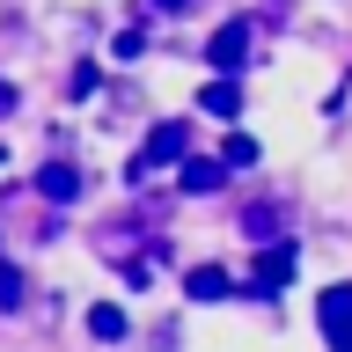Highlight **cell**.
I'll use <instances>...</instances> for the list:
<instances>
[{
	"label": "cell",
	"instance_id": "4",
	"mask_svg": "<svg viewBox=\"0 0 352 352\" xmlns=\"http://www.w3.org/2000/svg\"><path fill=\"white\" fill-rule=\"evenodd\" d=\"M316 323H323L330 338L345 345V338H352V286H330L323 301H316Z\"/></svg>",
	"mask_w": 352,
	"mask_h": 352
},
{
	"label": "cell",
	"instance_id": "5",
	"mask_svg": "<svg viewBox=\"0 0 352 352\" xmlns=\"http://www.w3.org/2000/svg\"><path fill=\"white\" fill-rule=\"evenodd\" d=\"M184 294H191V301H228L235 279H228L220 264H191V272H184Z\"/></svg>",
	"mask_w": 352,
	"mask_h": 352
},
{
	"label": "cell",
	"instance_id": "3",
	"mask_svg": "<svg viewBox=\"0 0 352 352\" xmlns=\"http://www.w3.org/2000/svg\"><path fill=\"white\" fill-rule=\"evenodd\" d=\"M286 279H294V242L264 250V257H257V272H250V286H257V294H279Z\"/></svg>",
	"mask_w": 352,
	"mask_h": 352
},
{
	"label": "cell",
	"instance_id": "7",
	"mask_svg": "<svg viewBox=\"0 0 352 352\" xmlns=\"http://www.w3.org/2000/svg\"><path fill=\"white\" fill-rule=\"evenodd\" d=\"M198 110H206V118H235V110H242L235 81H228V74H220V81H206V88H198Z\"/></svg>",
	"mask_w": 352,
	"mask_h": 352
},
{
	"label": "cell",
	"instance_id": "12",
	"mask_svg": "<svg viewBox=\"0 0 352 352\" xmlns=\"http://www.w3.org/2000/svg\"><path fill=\"white\" fill-rule=\"evenodd\" d=\"M242 228H250L257 242H272V228H279V213H272V206H250V220H242Z\"/></svg>",
	"mask_w": 352,
	"mask_h": 352
},
{
	"label": "cell",
	"instance_id": "8",
	"mask_svg": "<svg viewBox=\"0 0 352 352\" xmlns=\"http://www.w3.org/2000/svg\"><path fill=\"white\" fill-rule=\"evenodd\" d=\"M228 184V162H184V191H220Z\"/></svg>",
	"mask_w": 352,
	"mask_h": 352
},
{
	"label": "cell",
	"instance_id": "6",
	"mask_svg": "<svg viewBox=\"0 0 352 352\" xmlns=\"http://www.w3.org/2000/svg\"><path fill=\"white\" fill-rule=\"evenodd\" d=\"M37 191L52 198V206H66V198H81V169H66V162H44V169H37Z\"/></svg>",
	"mask_w": 352,
	"mask_h": 352
},
{
	"label": "cell",
	"instance_id": "14",
	"mask_svg": "<svg viewBox=\"0 0 352 352\" xmlns=\"http://www.w3.org/2000/svg\"><path fill=\"white\" fill-rule=\"evenodd\" d=\"M0 110H15V88H8V81H0Z\"/></svg>",
	"mask_w": 352,
	"mask_h": 352
},
{
	"label": "cell",
	"instance_id": "1",
	"mask_svg": "<svg viewBox=\"0 0 352 352\" xmlns=\"http://www.w3.org/2000/svg\"><path fill=\"white\" fill-rule=\"evenodd\" d=\"M184 147H191V125H184V118H169V125H154V132H147V147H140V162H132V176L162 169V162H184Z\"/></svg>",
	"mask_w": 352,
	"mask_h": 352
},
{
	"label": "cell",
	"instance_id": "11",
	"mask_svg": "<svg viewBox=\"0 0 352 352\" xmlns=\"http://www.w3.org/2000/svg\"><path fill=\"white\" fill-rule=\"evenodd\" d=\"M0 308H8V316L22 308V272H15V264H0Z\"/></svg>",
	"mask_w": 352,
	"mask_h": 352
},
{
	"label": "cell",
	"instance_id": "13",
	"mask_svg": "<svg viewBox=\"0 0 352 352\" xmlns=\"http://www.w3.org/2000/svg\"><path fill=\"white\" fill-rule=\"evenodd\" d=\"M154 8H162V15H184V8H191V0H154Z\"/></svg>",
	"mask_w": 352,
	"mask_h": 352
},
{
	"label": "cell",
	"instance_id": "2",
	"mask_svg": "<svg viewBox=\"0 0 352 352\" xmlns=\"http://www.w3.org/2000/svg\"><path fill=\"white\" fill-rule=\"evenodd\" d=\"M242 52H250V22H220V30H213V44H206V59H213V74H235V66H242Z\"/></svg>",
	"mask_w": 352,
	"mask_h": 352
},
{
	"label": "cell",
	"instance_id": "15",
	"mask_svg": "<svg viewBox=\"0 0 352 352\" xmlns=\"http://www.w3.org/2000/svg\"><path fill=\"white\" fill-rule=\"evenodd\" d=\"M338 352H352V338H345V345H338Z\"/></svg>",
	"mask_w": 352,
	"mask_h": 352
},
{
	"label": "cell",
	"instance_id": "9",
	"mask_svg": "<svg viewBox=\"0 0 352 352\" xmlns=\"http://www.w3.org/2000/svg\"><path fill=\"white\" fill-rule=\"evenodd\" d=\"M88 330H96V338H125V308H118V301H96V308H88Z\"/></svg>",
	"mask_w": 352,
	"mask_h": 352
},
{
	"label": "cell",
	"instance_id": "10",
	"mask_svg": "<svg viewBox=\"0 0 352 352\" xmlns=\"http://www.w3.org/2000/svg\"><path fill=\"white\" fill-rule=\"evenodd\" d=\"M220 162H228V169H250V162H257V140H250V132H228V140H220Z\"/></svg>",
	"mask_w": 352,
	"mask_h": 352
}]
</instances>
